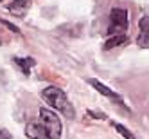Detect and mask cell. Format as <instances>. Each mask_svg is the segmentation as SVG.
<instances>
[{
    "instance_id": "6da1fadb",
    "label": "cell",
    "mask_w": 149,
    "mask_h": 139,
    "mask_svg": "<svg viewBox=\"0 0 149 139\" xmlns=\"http://www.w3.org/2000/svg\"><path fill=\"white\" fill-rule=\"evenodd\" d=\"M41 98L52 107V110L61 112L67 119H74L76 112H74V107H72L70 99L67 98V92L63 89H59V87H47V89L41 90Z\"/></svg>"
},
{
    "instance_id": "7a4b0ae2",
    "label": "cell",
    "mask_w": 149,
    "mask_h": 139,
    "mask_svg": "<svg viewBox=\"0 0 149 139\" xmlns=\"http://www.w3.org/2000/svg\"><path fill=\"white\" fill-rule=\"evenodd\" d=\"M40 125L43 126V130L47 132V135L50 139H59L61 132H63V125L59 116L52 110V109H40Z\"/></svg>"
},
{
    "instance_id": "3957f363",
    "label": "cell",
    "mask_w": 149,
    "mask_h": 139,
    "mask_svg": "<svg viewBox=\"0 0 149 139\" xmlns=\"http://www.w3.org/2000/svg\"><path fill=\"white\" fill-rule=\"evenodd\" d=\"M110 20H111V29L108 31L110 35H124V31L127 27V11L124 7H115L110 13Z\"/></svg>"
},
{
    "instance_id": "277c9868",
    "label": "cell",
    "mask_w": 149,
    "mask_h": 139,
    "mask_svg": "<svg viewBox=\"0 0 149 139\" xmlns=\"http://www.w3.org/2000/svg\"><path fill=\"white\" fill-rule=\"evenodd\" d=\"M25 134L29 139H50L47 135V132L43 130V126L40 123H27L25 126Z\"/></svg>"
},
{
    "instance_id": "5b68a950",
    "label": "cell",
    "mask_w": 149,
    "mask_h": 139,
    "mask_svg": "<svg viewBox=\"0 0 149 139\" xmlns=\"http://www.w3.org/2000/svg\"><path fill=\"white\" fill-rule=\"evenodd\" d=\"M88 83L92 85V87H93L95 90H99L102 96H106V98H111V99H115V101H122V99H120V96L117 94L115 90H111L110 87H106V85H102L101 81H97V80H88Z\"/></svg>"
},
{
    "instance_id": "8992f818",
    "label": "cell",
    "mask_w": 149,
    "mask_h": 139,
    "mask_svg": "<svg viewBox=\"0 0 149 139\" xmlns=\"http://www.w3.org/2000/svg\"><path fill=\"white\" fill-rule=\"evenodd\" d=\"M31 6V0H13L9 4V11L15 13V15H24Z\"/></svg>"
},
{
    "instance_id": "52a82bcc",
    "label": "cell",
    "mask_w": 149,
    "mask_h": 139,
    "mask_svg": "<svg viewBox=\"0 0 149 139\" xmlns=\"http://www.w3.org/2000/svg\"><path fill=\"white\" fill-rule=\"evenodd\" d=\"M124 44H127V36H126V35H115V36H110L108 40H106L104 49L110 51V49H115V47L124 45Z\"/></svg>"
},
{
    "instance_id": "ba28073f",
    "label": "cell",
    "mask_w": 149,
    "mask_h": 139,
    "mask_svg": "<svg viewBox=\"0 0 149 139\" xmlns=\"http://www.w3.org/2000/svg\"><path fill=\"white\" fill-rule=\"evenodd\" d=\"M15 63H16V65L24 71L25 76H29V74H31V69L36 65L33 58H15Z\"/></svg>"
},
{
    "instance_id": "9c48e42d",
    "label": "cell",
    "mask_w": 149,
    "mask_h": 139,
    "mask_svg": "<svg viewBox=\"0 0 149 139\" xmlns=\"http://www.w3.org/2000/svg\"><path fill=\"white\" fill-rule=\"evenodd\" d=\"M111 125H113V128H115V130L119 132V134H120L124 139H136V137L133 135V132L130 130V128H126L124 125H120V123H115V121H113Z\"/></svg>"
},
{
    "instance_id": "30bf717a",
    "label": "cell",
    "mask_w": 149,
    "mask_h": 139,
    "mask_svg": "<svg viewBox=\"0 0 149 139\" xmlns=\"http://www.w3.org/2000/svg\"><path fill=\"white\" fill-rule=\"evenodd\" d=\"M136 44H138L140 49H149V33L140 31V35H138V38H136Z\"/></svg>"
},
{
    "instance_id": "8fae6325",
    "label": "cell",
    "mask_w": 149,
    "mask_h": 139,
    "mask_svg": "<svg viewBox=\"0 0 149 139\" xmlns=\"http://www.w3.org/2000/svg\"><path fill=\"white\" fill-rule=\"evenodd\" d=\"M138 27H140V31L149 33V16H142L140 20H138Z\"/></svg>"
},
{
    "instance_id": "7c38bea8",
    "label": "cell",
    "mask_w": 149,
    "mask_h": 139,
    "mask_svg": "<svg viewBox=\"0 0 149 139\" xmlns=\"http://www.w3.org/2000/svg\"><path fill=\"white\" fill-rule=\"evenodd\" d=\"M0 22H2V24H4V25H7V27H9V29H11V31H13V33H20V29H18V27H16V25H13V24H11V22H7V20H4V18H0Z\"/></svg>"
},
{
    "instance_id": "4fadbf2b",
    "label": "cell",
    "mask_w": 149,
    "mask_h": 139,
    "mask_svg": "<svg viewBox=\"0 0 149 139\" xmlns=\"http://www.w3.org/2000/svg\"><path fill=\"white\" fill-rule=\"evenodd\" d=\"M0 139H13V135L7 130H4V128H0Z\"/></svg>"
},
{
    "instance_id": "5bb4252c",
    "label": "cell",
    "mask_w": 149,
    "mask_h": 139,
    "mask_svg": "<svg viewBox=\"0 0 149 139\" xmlns=\"http://www.w3.org/2000/svg\"><path fill=\"white\" fill-rule=\"evenodd\" d=\"M88 114L92 117H99V119H104V114H99V112H93V110H88Z\"/></svg>"
}]
</instances>
